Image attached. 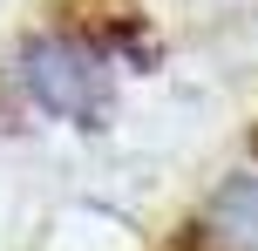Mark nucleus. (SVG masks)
<instances>
[{
	"label": "nucleus",
	"mask_w": 258,
	"mask_h": 251,
	"mask_svg": "<svg viewBox=\"0 0 258 251\" xmlns=\"http://www.w3.org/2000/svg\"><path fill=\"white\" fill-rule=\"evenodd\" d=\"M21 89L41 116H61L75 129H102V116H109V54L82 34H34L21 48Z\"/></svg>",
	"instance_id": "1"
},
{
	"label": "nucleus",
	"mask_w": 258,
	"mask_h": 251,
	"mask_svg": "<svg viewBox=\"0 0 258 251\" xmlns=\"http://www.w3.org/2000/svg\"><path fill=\"white\" fill-rule=\"evenodd\" d=\"M204 238L211 251H258V170H238L204 204Z\"/></svg>",
	"instance_id": "2"
}]
</instances>
